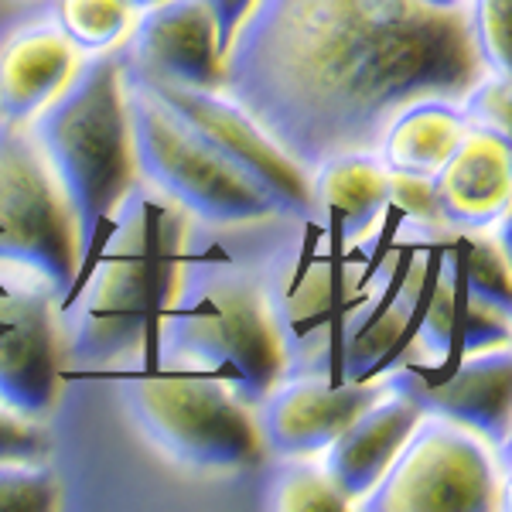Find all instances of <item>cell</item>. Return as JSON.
I'll use <instances>...</instances> for the list:
<instances>
[{"instance_id": "1", "label": "cell", "mask_w": 512, "mask_h": 512, "mask_svg": "<svg viewBox=\"0 0 512 512\" xmlns=\"http://www.w3.org/2000/svg\"><path fill=\"white\" fill-rule=\"evenodd\" d=\"M485 72L468 7L427 0H253L222 52L219 93L304 171L376 151L400 106L461 99Z\"/></svg>"}, {"instance_id": "2", "label": "cell", "mask_w": 512, "mask_h": 512, "mask_svg": "<svg viewBox=\"0 0 512 512\" xmlns=\"http://www.w3.org/2000/svg\"><path fill=\"white\" fill-rule=\"evenodd\" d=\"M192 216L147 181L113 212L103 243L59 304L65 355L79 366H154L164 311L192 246Z\"/></svg>"}, {"instance_id": "3", "label": "cell", "mask_w": 512, "mask_h": 512, "mask_svg": "<svg viewBox=\"0 0 512 512\" xmlns=\"http://www.w3.org/2000/svg\"><path fill=\"white\" fill-rule=\"evenodd\" d=\"M185 366L226 379L250 403L263 400L287 376L284 342L263 280V253H216L192 246L175 301L164 311L154 366Z\"/></svg>"}, {"instance_id": "4", "label": "cell", "mask_w": 512, "mask_h": 512, "mask_svg": "<svg viewBox=\"0 0 512 512\" xmlns=\"http://www.w3.org/2000/svg\"><path fill=\"white\" fill-rule=\"evenodd\" d=\"M28 123L76 209L86 270L123 195L140 181L123 55L117 48L82 55L59 96Z\"/></svg>"}, {"instance_id": "5", "label": "cell", "mask_w": 512, "mask_h": 512, "mask_svg": "<svg viewBox=\"0 0 512 512\" xmlns=\"http://www.w3.org/2000/svg\"><path fill=\"white\" fill-rule=\"evenodd\" d=\"M130 424L188 472L226 475L270 458L253 403L226 379L185 366H127L117 383Z\"/></svg>"}, {"instance_id": "6", "label": "cell", "mask_w": 512, "mask_h": 512, "mask_svg": "<svg viewBox=\"0 0 512 512\" xmlns=\"http://www.w3.org/2000/svg\"><path fill=\"white\" fill-rule=\"evenodd\" d=\"M127 110L140 181L178 202L195 222L233 229L280 216L274 198L243 168H236L212 140H205L161 96H154L144 82L130 76Z\"/></svg>"}, {"instance_id": "7", "label": "cell", "mask_w": 512, "mask_h": 512, "mask_svg": "<svg viewBox=\"0 0 512 512\" xmlns=\"http://www.w3.org/2000/svg\"><path fill=\"white\" fill-rule=\"evenodd\" d=\"M0 263L45 277L62 301L82 270L79 219L31 123L0 117Z\"/></svg>"}, {"instance_id": "8", "label": "cell", "mask_w": 512, "mask_h": 512, "mask_svg": "<svg viewBox=\"0 0 512 512\" xmlns=\"http://www.w3.org/2000/svg\"><path fill=\"white\" fill-rule=\"evenodd\" d=\"M424 414L386 475L355 502L366 512H492L506 506V448Z\"/></svg>"}, {"instance_id": "9", "label": "cell", "mask_w": 512, "mask_h": 512, "mask_svg": "<svg viewBox=\"0 0 512 512\" xmlns=\"http://www.w3.org/2000/svg\"><path fill=\"white\" fill-rule=\"evenodd\" d=\"M62 294L45 277L0 263V403L45 420L59 403Z\"/></svg>"}, {"instance_id": "10", "label": "cell", "mask_w": 512, "mask_h": 512, "mask_svg": "<svg viewBox=\"0 0 512 512\" xmlns=\"http://www.w3.org/2000/svg\"><path fill=\"white\" fill-rule=\"evenodd\" d=\"M134 79V76H130ZM161 96L178 117H185L205 140L219 147L236 168H243L256 185L274 198L280 216L308 219L311 216V181L308 171L291 154L280 151L277 140L256 123L250 113L239 110L219 89H188V86H164V82L137 79Z\"/></svg>"}, {"instance_id": "11", "label": "cell", "mask_w": 512, "mask_h": 512, "mask_svg": "<svg viewBox=\"0 0 512 512\" xmlns=\"http://www.w3.org/2000/svg\"><path fill=\"white\" fill-rule=\"evenodd\" d=\"M393 376L332 383L328 376H284L253 403L263 448L274 458L321 454L373 400L390 390Z\"/></svg>"}, {"instance_id": "12", "label": "cell", "mask_w": 512, "mask_h": 512, "mask_svg": "<svg viewBox=\"0 0 512 512\" xmlns=\"http://www.w3.org/2000/svg\"><path fill=\"white\" fill-rule=\"evenodd\" d=\"M123 72L164 86L219 89L222 41L209 0H164L140 11L123 45Z\"/></svg>"}, {"instance_id": "13", "label": "cell", "mask_w": 512, "mask_h": 512, "mask_svg": "<svg viewBox=\"0 0 512 512\" xmlns=\"http://www.w3.org/2000/svg\"><path fill=\"white\" fill-rule=\"evenodd\" d=\"M427 414L448 417L485 437L492 448H509L512 434V355L509 345L468 352L441 369H400Z\"/></svg>"}, {"instance_id": "14", "label": "cell", "mask_w": 512, "mask_h": 512, "mask_svg": "<svg viewBox=\"0 0 512 512\" xmlns=\"http://www.w3.org/2000/svg\"><path fill=\"white\" fill-rule=\"evenodd\" d=\"M424 414H427L424 403H420L417 393L407 386V379L400 373H393L390 390L369 403V407L321 451V465L335 478L338 489L345 492L352 509H355V502L386 475V468L396 461V454H400V448L407 444V437L414 434V427L420 424Z\"/></svg>"}, {"instance_id": "15", "label": "cell", "mask_w": 512, "mask_h": 512, "mask_svg": "<svg viewBox=\"0 0 512 512\" xmlns=\"http://www.w3.org/2000/svg\"><path fill=\"white\" fill-rule=\"evenodd\" d=\"M444 222L461 233L489 229L509 216L512 198V140L468 130L458 151L431 178Z\"/></svg>"}, {"instance_id": "16", "label": "cell", "mask_w": 512, "mask_h": 512, "mask_svg": "<svg viewBox=\"0 0 512 512\" xmlns=\"http://www.w3.org/2000/svg\"><path fill=\"white\" fill-rule=\"evenodd\" d=\"M311 222L328 229L338 243H362L390 205V171L376 151H345L308 171Z\"/></svg>"}, {"instance_id": "17", "label": "cell", "mask_w": 512, "mask_h": 512, "mask_svg": "<svg viewBox=\"0 0 512 512\" xmlns=\"http://www.w3.org/2000/svg\"><path fill=\"white\" fill-rule=\"evenodd\" d=\"M82 52L55 21L14 31L0 45V117L28 123L72 79Z\"/></svg>"}, {"instance_id": "18", "label": "cell", "mask_w": 512, "mask_h": 512, "mask_svg": "<svg viewBox=\"0 0 512 512\" xmlns=\"http://www.w3.org/2000/svg\"><path fill=\"white\" fill-rule=\"evenodd\" d=\"M458 99L424 96L400 106L376 144V158L390 175L434 178L468 134Z\"/></svg>"}, {"instance_id": "19", "label": "cell", "mask_w": 512, "mask_h": 512, "mask_svg": "<svg viewBox=\"0 0 512 512\" xmlns=\"http://www.w3.org/2000/svg\"><path fill=\"white\" fill-rule=\"evenodd\" d=\"M263 509L277 512H342L352 509L335 478L325 472L321 454L308 458H280V465L267 478Z\"/></svg>"}, {"instance_id": "20", "label": "cell", "mask_w": 512, "mask_h": 512, "mask_svg": "<svg viewBox=\"0 0 512 512\" xmlns=\"http://www.w3.org/2000/svg\"><path fill=\"white\" fill-rule=\"evenodd\" d=\"M134 18L130 0H52V21L82 55L117 48Z\"/></svg>"}, {"instance_id": "21", "label": "cell", "mask_w": 512, "mask_h": 512, "mask_svg": "<svg viewBox=\"0 0 512 512\" xmlns=\"http://www.w3.org/2000/svg\"><path fill=\"white\" fill-rule=\"evenodd\" d=\"M62 506V478L52 461H0V512H52Z\"/></svg>"}, {"instance_id": "22", "label": "cell", "mask_w": 512, "mask_h": 512, "mask_svg": "<svg viewBox=\"0 0 512 512\" xmlns=\"http://www.w3.org/2000/svg\"><path fill=\"white\" fill-rule=\"evenodd\" d=\"M458 106L472 130H489V134L512 140V72L485 69L461 93Z\"/></svg>"}, {"instance_id": "23", "label": "cell", "mask_w": 512, "mask_h": 512, "mask_svg": "<svg viewBox=\"0 0 512 512\" xmlns=\"http://www.w3.org/2000/svg\"><path fill=\"white\" fill-rule=\"evenodd\" d=\"M468 28L485 69L512 72V0H468Z\"/></svg>"}, {"instance_id": "24", "label": "cell", "mask_w": 512, "mask_h": 512, "mask_svg": "<svg viewBox=\"0 0 512 512\" xmlns=\"http://www.w3.org/2000/svg\"><path fill=\"white\" fill-rule=\"evenodd\" d=\"M55 441L45 420L24 417L0 403V461H52Z\"/></svg>"}, {"instance_id": "25", "label": "cell", "mask_w": 512, "mask_h": 512, "mask_svg": "<svg viewBox=\"0 0 512 512\" xmlns=\"http://www.w3.org/2000/svg\"><path fill=\"white\" fill-rule=\"evenodd\" d=\"M253 0H209V7L216 11V21H219V41H222V52H226L229 38H233V31L239 28V21H243V14L250 11Z\"/></svg>"}, {"instance_id": "26", "label": "cell", "mask_w": 512, "mask_h": 512, "mask_svg": "<svg viewBox=\"0 0 512 512\" xmlns=\"http://www.w3.org/2000/svg\"><path fill=\"white\" fill-rule=\"evenodd\" d=\"M158 4H164V0H130V7L140 14V11H151V7H158Z\"/></svg>"}, {"instance_id": "27", "label": "cell", "mask_w": 512, "mask_h": 512, "mask_svg": "<svg viewBox=\"0 0 512 512\" xmlns=\"http://www.w3.org/2000/svg\"><path fill=\"white\" fill-rule=\"evenodd\" d=\"M427 4H437V7H468V0H427Z\"/></svg>"}]
</instances>
